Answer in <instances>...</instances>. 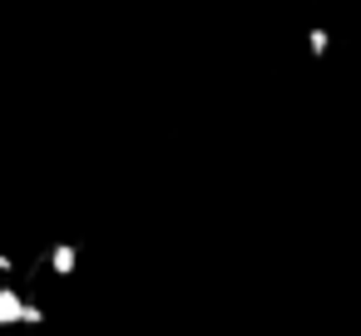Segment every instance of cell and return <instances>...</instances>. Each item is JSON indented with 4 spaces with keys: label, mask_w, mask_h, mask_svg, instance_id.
<instances>
[{
    "label": "cell",
    "mask_w": 361,
    "mask_h": 336,
    "mask_svg": "<svg viewBox=\"0 0 361 336\" xmlns=\"http://www.w3.org/2000/svg\"><path fill=\"white\" fill-rule=\"evenodd\" d=\"M45 262H50L55 277H70V272L80 267V252H75V242H55V247L45 252Z\"/></svg>",
    "instance_id": "1"
},
{
    "label": "cell",
    "mask_w": 361,
    "mask_h": 336,
    "mask_svg": "<svg viewBox=\"0 0 361 336\" xmlns=\"http://www.w3.org/2000/svg\"><path fill=\"white\" fill-rule=\"evenodd\" d=\"M40 321H45V306L40 301H20V321L16 326H40Z\"/></svg>",
    "instance_id": "3"
},
{
    "label": "cell",
    "mask_w": 361,
    "mask_h": 336,
    "mask_svg": "<svg viewBox=\"0 0 361 336\" xmlns=\"http://www.w3.org/2000/svg\"><path fill=\"white\" fill-rule=\"evenodd\" d=\"M20 287H6V282H0V326H16L20 321Z\"/></svg>",
    "instance_id": "2"
}]
</instances>
